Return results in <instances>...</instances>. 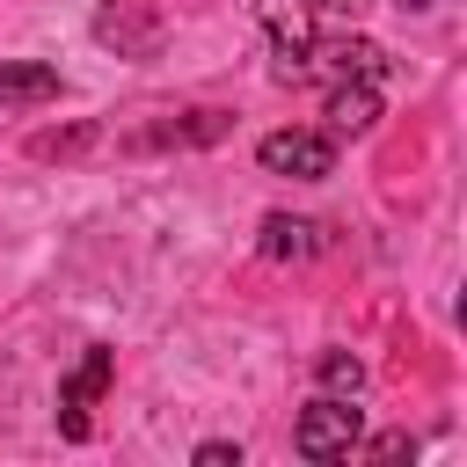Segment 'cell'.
I'll return each instance as SVG.
<instances>
[{
	"instance_id": "6da1fadb",
	"label": "cell",
	"mask_w": 467,
	"mask_h": 467,
	"mask_svg": "<svg viewBox=\"0 0 467 467\" xmlns=\"http://www.w3.org/2000/svg\"><path fill=\"white\" fill-rule=\"evenodd\" d=\"M358 423H365V409H350V394H321V401L299 409L292 445H299V460H350L358 452Z\"/></svg>"
},
{
	"instance_id": "7a4b0ae2",
	"label": "cell",
	"mask_w": 467,
	"mask_h": 467,
	"mask_svg": "<svg viewBox=\"0 0 467 467\" xmlns=\"http://www.w3.org/2000/svg\"><path fill=\"white\" fill-rule=\"evenodd\" d=\"M255 161H263V175L321 182V175H336V139H328V131H306V124H292V131H270V139L255 146Z\"/></svg>"
},
{
	"instance_id": "3957f363",
	"label": "cell",
	"mask_w": 467,
	"mask_h": 467,
	"mask_svg": "<svg viewBox=\"0 0 467 467\" xmlns=\"http://www.w3.org/2000/svg\"><path fill=\"white\" fill-rule=\"evenodd\" d=\"M109 372H117V350H102V343H88V358L58 379V438H88L95 423H88V409L102 401V387H109Z\"/></svg>"
},
{
	"instance_id": "277c9868",
	"label": "cell",
	"mask_w": 467,
	"mask_h": 467,
	"mask_svg": "<svg viewBox=\"0 0 467 467\" xmlns=\"http://www.w3.org/2000/svg\"><path fill=\"white\" fill-rule=\"evenodd\" d=\"M314 0H255V22L277 51V80H299V58L314 51Z\"/></svg>"
},
{
	"instance_id": "5b68a950",
	"label": "cell",
	"mask_w": 467,
	"mask_h": 467,
	"mask_svg": "<svg viewBox=\"0 0 467 467\" xmlns=\"http://www.w3.org/2000/svg\"><path fill=\"white\" fill-rule=\"evenodd\" d=\"M306 73H321V80H379L387 73V51L372 44V36H314V51L299 58V80Z\"/></svg>"
},
{
	"instance_id": "8992f818",
	"label": "cell",
	"mask_w": 467,
	"mask_h": 467,
	"mask_svg": "<svg viewBox=\"0 0 467 467\" xmlns=\"http://www.w3.org/2000/svg\"><path fill=\"white\" fill-rule=\"evenodd\" d=\"M379 124V80H328V139H365Z\"/></svg>"
},
{
	"instance_id": "52a82bcc",
	"label": "cell",
	"mask_w": 467,
	"mask_h": 467,
	"mask_svg": "<svg viewBox=\"0 0 467 467\" xmlns=\"http://www.w3.org/2000/svg\"><path fill=\"white\" fill-rule=\"evenodd\" d=\"M255 248H263L270 263H306V255H321V248H328V234H321V219L270 212V219H263V234H255Z\"/></svg>"
},
{
	"instance_id": "ba28073f",
	"label": "cell",
	"mask_w": 467,
	"mask_h": 467,
	"mask_svg": "<svg viewBox=\"0 0 467 467\" xmlns=\"http://www.w3.org/2000/svg\"><path fill=\"white\" fill-rule=\"evenodd\" d=\"M0 102H15V109L58 102V66H44V58H15V66H0Z\"/></svg>"
},
{
	"instance_id": "9c48e42d",
	"label": "cell",
	"mask_w": 467,
	"mask_h": 467,
	"mask_svg": "<svg viewBox=\"0 0 467 467\" xmlns=\"http://www.w3.org/2000/svg\"><path fill=\"white\" fill-rule=\"evenodd\" d=\"M95 36H102V44H131V51H153V22H146V15H131L124 0H117V7H102Z\"/></svg>"
},
{
	"instance_id": "30bf717a",
	"label": "cell",
	"mask_w": 467,
	"mask_h": 467,
	"mask_svg": "<svg viewBox=\"0 0 467 467\" xmlns=\"http://www.w3.org/2000/svg\"><path fill=\"white\" fill-rule=\"evenodd\" d=\"M314 379H321L328 394H358V387H365V365H358L350 350H321V358H314Z\"/></svg>"
},
{
	"instance_id": "8fae6325",
	"label": "cell",
	"mask_w": 467,
	"mask_h": 467,
	"mask_svg": "<svg viewBox=\"0 0 467 467\" xmlns=\"http://www.w3.org/2000/svg\"><path fill=\"white\" fill-rule=\"evenodd\" d=\"M88 139H95V131H66V139H58V131H44V139H29V153H36V161H51V153H80Z\"/></svg>"
},
{
	"instance_id": "7c38bea8",
	"label": "cell",
	"mask_w": 467,
	"mask_h": 467,
	"mask_svg": "<svg viewBox=\"0 0 467 467\" xmlns=\"http://www.w3.org/2000/svg\"><path fill=\"white\" fill-rule=\"evenodd\" d=\"M365 452H372V460H409V452H416V438H409V431H387V438H372Z\"/></svg>"
},
{
	"instance_id": "4fadbf2b",
	"label": "cell",
	"mask_w": 467,
	"mask_h": 467,
	"mask_svg": "<svg viewBox=\"0 0 467 467\" xmlns=\"http://www.w3.org/2000/svg\"><path fill=\"white\" fill-rule=\"evenodd\" d=\"M197 467H241V445L212 438V445H197Z\"/></svg>"
},
{
	"instance_id": "5bb4252c",
	"label": "cell",
	"mask_w": 467,
	"mask_h": 467,
	"mask_svg": "<svg viewBox=\"0 0 467 467\" xmlns=\"http://www.w3.org/2000/svg\"><path fill=\"white\" fill-rule=\"evenodd\" d=\"M394 7H401V15H423V7H438V0H394Z\"/></svg>"
},
{
	"instance_id": "9a60e30c",
	"label": "cell",
	"mask_w": 467,
	"mask_h": 467,
	"mask_svg": "<svg viewBox=\"0 0 467 467\" xmlns=\"http://www.w3.org/2000/svg\"><path fill=\"white\" fill-rule=\"evenodd\" d=\"M314 7H328V15H350V7H358V0H314Z\"/></svg>"
}]
</instances>
